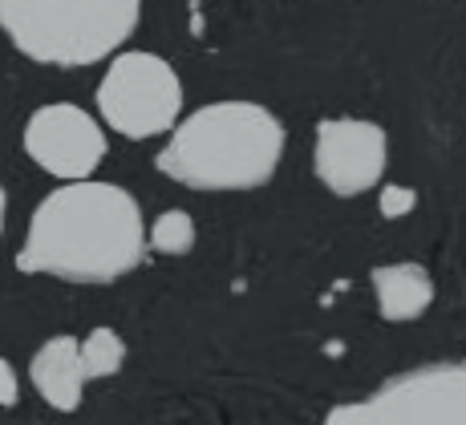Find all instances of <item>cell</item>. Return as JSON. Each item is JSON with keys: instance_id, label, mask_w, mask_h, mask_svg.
Returning <instances> with one entry per match:
<instances>
[{"instance_id": "obj_1", "label": "cell", "mask_w": 466, "mask_h": 425, "mask_svg": "<svg viewBox=\"0 0 466 425\" xmlns=\"http://www.w3.org/2000/svg\"><path fill=\"white\" fill-rule=\"evenodd\" d=\"M147 248L150 235L134 195L77 178L41 198L16 268L69 284H114L142 264Z\"/></svg>"}, {"instance_id": "obj_2", "label": "cell", "mask_w": 466, "mask_h": 425, "mask_svg": "<svg viewBox=\"0 0 466 425\" xmlns=\"http://www.w3.org/2000/svg\"><path fill=\"white\" fill-rule=\"evenodd\" d=\"M284 158V126L259 102H211L170 130L155 167L191 191H252Z\"/></svg>"}, {"instance_id": "obj_3", "label": "cell", "mask_w": 466, "mask_h": 425, "mask_svg": "<svg viewBox=\"0 0 466 425\" xmlns=\"http://www.w3.org/2000/svg\"><path fill=\"white\" fill-rule=\"evenodd\" d=\"M142 0H0V29L41 66H94L138 29Z\"/></svg>"}, {"instance_id": "obj_4", "label": "cell", "mask_w": 466, "mask_h": 425, "mask_svg": "<svg viewBox=\"0 0 466 425\" xmlns=\"http://www.w3.org/2000/svg\"><path fill=\"white\" fill-rule=\"evenodd\" d=\"M325 425H466V360L390 377L361 401L337 405Z\"/></svg>"}, {"instance_id": "obj_5", "label": "cell", "mask_w": 466, "mask_h": 425, "mask_svg": "<svg viewBox=\"0 0 466 425\" xmlns=\"http://www.w3.org/2000/svg\"><path fill=\"white\" fill-rule=\"evenodd\" d=\"M97 110L114 134L158 138L178 126L183 81L155 53H118L97 86Z\"/></svg>"}, {"instance_id": "obj_6", "label": "cell", "mask_w": 466, "mask_h": 425, "mask_svg": "<svg viewBox=\"0 0 466 425\" xmlns=\"http://www.w3.org/2000/svg\"><path fill=\"white\" fill-rule=\"evenodd\" d=\"M317 178L340 198L365 195L381 183L390 142L385 130L365 117H325L317 126Z\"/></svg>"}, {"instance_id": "obj_7", "label": "cell", "mask_w": 466, "mask_h": 425, "mask_svg": "<svg viewBox=\"0 0 466 425\" xmlns=\"http://www.w3.org/2000/svg\"><path fill=\"white\" fill-rule=\"evenodd\" d=\"M25 150L41 170L66 178V183H77V178L94 175L97 162L106 158V134L82 106L53 102L29 117Z\"/></svg>"}, {"instance_id": "obj_8", "label": "cell", "mask_w": 466, "mask_h": 425, "mask_svg": "<svg viewBox=\"0 0 466 425\" xmlns=\"http://www.w3.org/2000/svg\"><path fill=\"white\" fill-rule=\"evenodd\" d=\"M29 377L37 385L41 401L53 405L61 413H74L82 405V389H86V369H82V345L74 337H49L45 345L33 352Z\"/></svg>"}, {"instance_id": "obj_9", "label": "cell", "mask_w": 466, "mask_h": 425, "mask_svg": "<svg viewBox=\"0 0 466 425\" xmlns=\"http://www.w3.org/2000/svg\"><path fill=\"white\" fill-rule=\"evenodd\" d=\"M370 284H373V296H378V312L381 320L390 324H406V320H418L430 300H434V279L422 264H381L370 271Z\"/></svg>"}, {"instance_id": "obj_10", "label": "cell", "mask_w": 466, "mask_h": 425, "mask_svg": "<svg viewBox=\"0 0 466 425\" xmlns=\"http://www.w3.org/2000/svg\"><path fill=\"white\" fill-rule=\"evenodd\" d=\"M122 360H127V340H122V332L94 329L82 340V369H86L89 381H97V377H114L122 369Z\"/></svg>"}, {"instance_id": "obj_11", "label": "cell", "mask_w": 466, "mask_h": 425, "mask_svg": "<svg viewBox=\"0 0 466 425\" xmlns=\"http://www.w3.org/2000/svg\"><path fill=\"white\" fill-rule=\"evenodd\" d=\"M195 248V219L187 211H163L150 223V251L158 256H187Z\"/></svg>"}, {"instance_id": "obj_12", "label": "cell", "mask_w": 466, "mask_h": 425, "mask_svg": "<svg viewBox=\"0 0 466 425\" xmlns=\"http://www.w3.org/2000/svg\"><path fill=\"white\" fill-rule=\"evenodd\" d=\"M418 203V195L410 187H385L381 191V215L385 219H398V215H410Z\"/></svg>"}, {"instance_id": "obj_13", "label": "cell", "mask_w": 466, "mask_h": 425, "mask_svg": "<svg viewBox=\"0 0 466 425\" xmlns=\"http://www.w3.org/2000/svg\"><path fill=\"white\" fill-rule=\"evenodd\" d=\"M16 401H21V381H16V369L0 357V410H8V405H16Z\"/></svg>"}, {"instance_id": "obj_14", "label": "cell", "mask_w": 466, "mask_h": 425, "mask_svg": "<svg viewBox=\"0 0 466 425\" xmlns=\"http://www.w3.org/2000/svg\"><path fill=\"white\" fill-rule=\"evenodd\" d=\"M5 211H8V198H5V187H0V231H5Z\"/></svg>"}]
</instances>
